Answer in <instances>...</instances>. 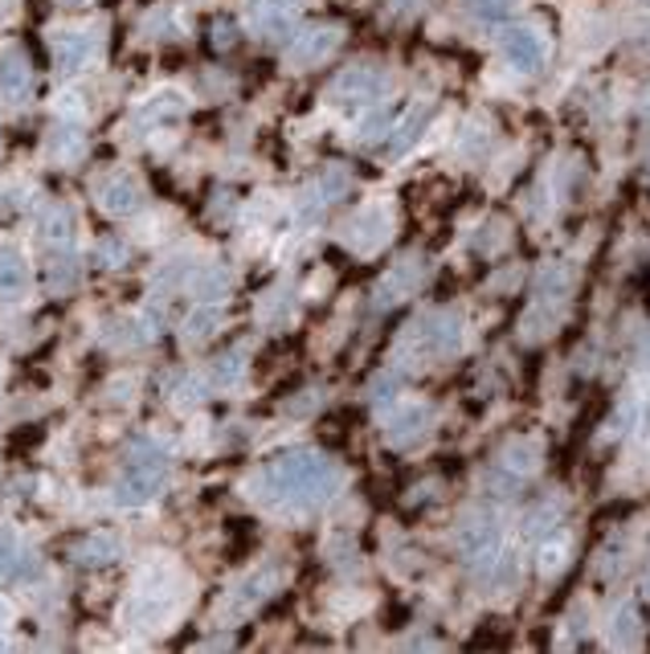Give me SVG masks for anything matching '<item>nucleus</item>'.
<instances>
[{
    "instance_id": "obj_1",
    "label": "nucleus",
    "mask_w": 650,
    "mask_h": 654,
    "mask_svg": "<svg viewBox=\"0 0 650 654\" xmlns=\"http://www.w3.org/2000/svg\"><path fill=\"white\" fill-rule=\"evenodd\" d=\"M262 483L274 499H299V503H319L336 491L339 471L315 450H286L262 471Z\"/></svg>"
},
{
    "instance_id": "obj_2",
    "label": "nucleus",
    "mask_w": 650,
    "mask_h": 654,
    "mask_svg": "<svg viewBox=\"0 0 650 654\" xmlns=\"http://www.w3.org/2000/svg\"><path fill=\"white\" fill-rule=\"evenodd\" d=\"M169 487V450L156 438H140L123 458V471H119L115 499L123 508H143L152 503Z\"/></svg>"
},
{
    "instance_id": "obj_3",
    "label": "nucleus",
    "mask_w": 650,
    "mask_h": 654,
    "mask_svg": "<svg viewBox=\"0 0 650 654\" xmlns=\"http://www.w3.org/2000/svg\"><path fill=\"white\" fill-rule=\"evenodd\" d=\"M458 344H463V324L446 311H434V315H426V319H417V324L409 327V336H405V348H414L417 360L450 356V352H458Z\"/></svg>"
},
{
    "instance_id": "obj_4",
    "label": "nucleus",
    "mask_w": 650,
    "mask_h": 654,
    "mask_svg": "<svg viewBox=\"0 0 650 654\" xmlns=\"http://www.w3.org/2000/svg\"><path fill=\"white\" fill-rule=\"evenodd\" d=\"M74 229H79V217H74L70 205H50V210L41 213V225H38L41 249H45L58 266H65L70 254H74Z\"/></svg>"
},
{
    "instance_id": "obj_5",
    "label": "nucleus",
    "mask_w": 650,
    "mask_h": 654,
    "mask_svg": "<svg viewBox=\"0 0 650 654\" xmlns=\"http://www.w3.org/2000/svg\"><path fill=\"white\" fill-rule=\"evenodd\" d=\"M246 29L262 41H286L295 33V13H291V4H283V0H250Z\"/></svg>"
},
{
    "instance_id": "obj_6",
    "label": "nucleus",
    "mask_w": 650,
    "mask_h": 654,
    "mask_svg": "<svg viewBox=\"0 0 650 654\" xmlns=\"http://www.w3.org/2000/svg\"><path fill=\"white\" fill-rule=\"evenodd\" d=\"M389 91V79L380 74V70H373V65H352V70H344L336 79V86H332V99H339V103H377L380 94Z\"/></svg>"
},
{
    "instance_id": "obj_7",
    "label": "nucleus",
    "mask_w": 650,
    "mask_h": 654,
    "mask_svg": "<svg viewBox=\"0 0 650 654\" xmlns=\"http://www.w3.org/2000/svg\"><path fill=\"white\" fill-rule=\"evenodd\" d=\"M99 210L111 213V217H131V213L143 210V184L131 176V172H115L99 184Z\"/></svg>"
},
{
    "instance_id": "obj_8",
    "label": "nucleus",
    "mask_w": 650,
    "mask_h": 654,
    "mask_svg": "<svg viewBox=\"0 0 650 654\" xmlns=\"http://www.w3.org/2000/svg\"><path fill=\"white\" fill-rule=\"evenodd\" d=\"M33 94V65L21 45H9L0 53V99L4 103H26Z\"/></svg>"
},
{
    "instance_id": "obj_9",
    "label": "nucleus",
    "mask_w": 650,
    "mask_h": 654,
    "mask_svg": "<svg viewBox=\"0 0 650 654\" xmlns=\"http://www.w3.org/2000/svg\"><path fill=\"white\" fill-rule=\"evenodd\" d=\"M499 549H504V537H499V528L491 520H479V523H467V532H463V552H467L470 564H479L483 573L499 561Z\"/></svg>"
},
{
    "instance_id": "obj_10",
    "label": "nucleus",
    "mask_w": 650,
    "mask_h": 654,
    "mask_svg": "<svg viewBox=\"0 0 650 654\" xmlns=\"http://www.w3.org/2000/svg\"><path fill=\"white\" fill-rule=\"evenodd\" d=\"M545 53H548V45L536 29L520 25L504 33V58H508L516 70H536V65L545 62Z\"/></svg>"
},
{
    "instance_id": "obj_11",
    "label": "nucleus",
    "mask_w": 650,
    "mask_h": 654,
    "mask_svg": "<svg viewBox=\"0 0 650 654\" xmlns=\"http://www.w3.org/2000/svg\"><path fill=\"white\" fill-rule=\"evenodd\" d=\"M38 573V556L17 540L13 528H0V576L9 581H26Z\"/></svg>"
},
{
    "instance_id": "obj_12",
    "label": "nucleus",
    "mask_w": 650,
    "mask_h": 654,
    "mask_svg": "<svg viewBox=\"0 0 650 654\" xmlns=\"http://www.w3.org/2000/svg\"><path fill=\"white\" fill-rule=\"evenodd\" d=\"M426 426H429V406H422V401H405V406H397L389 413L385 433H389L393 446H405V442H414V438H422Z\"/></svg>"
},
{
    "instance_id": "obj_13",
    "label": "nucleus",
    "mask_w": 650,
    "mask_h": 654,
    "mask_svg": "<svg viewBox=\"0 0 650 654\" xmlns=\"http://www.w3.org/2000/svg\"><path fill=\"white\" fill-rule=\"evenodd\" d=\"M29 290V266H26V254L13 246L0 249V299L13 303L21 299Z\"/></svg>"
},
{
    "instance_id": "obj_14",
    "label": "nucleus",
    "mask_w": 650,
    "mask_h": 654,
    "mask_svg": "<svg viewBox=\"0 0 650 654\" xmlns=\"http://www.w3.org/2000/svg\"><path fill=\"white\" fill-rule=\"evenodd\" d=\"M336 45H339V29H312V33H303V38L291 45V62L315 65V62H324L327 53H336Z\"/></svg>"
},
{
    "instance_id": "obj_15",
    "label": "nucleus",
    "mask_w": 650,
    "mask_h": 654,
    "mask_svg": "<svg viewBox=\"0 0 650 654\" xmlns=\"http://www.w3.org/2000/svg\"><path fill=\"white\" fill-rule=\"evenodd\" d=\"M385 237H389V213L380 210H365L348 225V242L356 249H377Z\"/></svg>"
},
{
    "instance_id": "obj_16",
    "label": "nucleus",
    "mask_w": 650,
    "mask_h": 654,
    "mask_svg": "<svg viewBox=\"0 0 650 654\" xmlns=\"http://www.w3.org/2000/svg\"><path fill=\"white\" fill-rule=\"evenodd\" d=\"M53 58H58V70H82V65L94 58V38L91 33H62L58 45H53Z\"/></svg>"
},
{
    "instance_id": "obj_17",
    "label": "nucleus",
    "mask_w": 650,
    "mask_h": 654,
    "mask_svg": "<svg viewBox=\"0 0 650 654\" xmlns=\"http://www.w3.org/2000/svg\"><path fill=\"white\" fill-rule=\"evenodd\" d=\"M184 115V94L181 91H156L148 103L140 106V115L143 123H172V119H181Z\"/></svg>"
},
{
    "instance_id": "obj_18",
    "label": "nucleus",
    "mask_w": 650,
    "mask_h": 654,
    "mask_svg": "<svg viewBox=\"0 0 650 654\" xmlns=\"http://www.w3.org/2000/svg\"><path fill=\"white\" fill-rule=\"evenodd\" d=\"M417 283H422V270H417V262H402V266H397V270H393V275L380 283L377 295H380V303H393L397 295H409Z\"/></svg>"
},
{
    "instance_id": "obj_19",
    "label": "nucleus",
    "mask_w": 650,
    "mask_h": 654,
    "mask_svg": "<svg viewBox=\"0 0 650 654\" xmlns=\"http://www.w3.org/2000/svg\"><path fill=\"white\" fill-rule=\"evenodd\" d=\"M217 324H222V307H217V303H201V307H196L193 315H189V340H205V336H213V331H217Z\"/></svg>"
},
{
    "instance_id": "obj_20",
    "label": "nucleus",
    "mask_w": 650,
    "mask_h": 654,
    "mask_svg": "<svg viewBox=\"0 0 650 654\" xmlns=\"http://www.w3.org/2000/svg\"><path fill=\"white\" fill-rule=\"evenodd\" d=\"M225 287H230V278H225V270H217V266H205L201 275H196V283H193V290L201 295V299H222L225 295Z\"/></svg>"
},
{
    "instance_id": "obj_21",
    "label": "nucleus",
    "mask_w": 650,
    "mask_h": 654,
    "mask_svg": "<svg viewBox=\"0 0 650 654\" xmlns=\"http://www.w3.org/2000/svg\"><path fill=\"white\" fill-rule=\"evenodd\" d=\"M242 360H246V352H230V356H222V360H217V365H213V380H217V385H234L237 377H242Z\"/></svg>"
},
{
    "instance_id": "obj_22",
    "label": "nucleus",
    "mask_w": 650,
    "mask_h": 654,
    "mask_svg": "<svg viewBox=\"0 0 650 654\" xmlns=\"http://www.w3.org/2000/svg\"><path fill=\"white\" fill-rule=\"evenodd\" d=\"M429 119V111H417V119L409 115L405 119V127H397L393 131V135H397V140H393V152H402V147H409L417 140V131H422V123H426Z\"/></svg>"
},
{
    "instance_id": "obj_23",
    "label": "nucleus",
    "mask_w": 650,
    "mask_h": 654,
    "mask_svg": "<svg viewBox=\"0 0 650 654\" xmlns=\"http://www.w3.org/2000/svg\"><path fill=\"white\" fill-rule=\"evenodd\" d=\"M115 540H106V537H94L91 544H87V549H82V556H99V561L94 564H103V561H111V556H115Z\"/></svg>"
},
{
    "instance_id": "obj_24",
    "label": "nucleus",
    "mask_w": 650,
    "mask_h": 654,
    "mask_svg": "<svg viewBox=\"0 0 650 654\" xmlns=\"http://www.w3.org/2000/svg\"><path fill=\"white\" fill-rule=\"evenodd\" d=\"M540 569H545V573H560V569H565V549H560V544L540 549Z\"/></svg>"
},
{
    "instance_id": "obj_25",
    "label": "nucleus",
    "mask_w": 650,
    "mask_h": 654,
    "mask_svg": "<svg viewBox=\"0 0 650 654\" xmlns=\"http://www.w3.org/2000/svg\"><path fill=\"white\" fill-rule=\"evenodd\" d=\"M470 9L483 17H504L511 9V0H470Z\"/></svg>"
},
{
    "instance_id": "obj_26",
    "label": "nucleus",
    "mask_w": 650,
    "mask_h": 654,
    "mask_svg": "<svg viewBox=\"0 0 650 654\" xmlns=\"http://www.w3.org/2000/svg\"><path fill=\"white\" fill-rule=\"evenodd\" d=\"M99 258H103L106 266H119V262H128V246H123V242H103V246H99Z\"/></svg>"
},
{
    "instance_id": "obj_27",
    "label": "nucleus",
    "mask_w": 650,
    "mask_h": 654,
    "mask_svg": "<svg viewBox=\"0 0 650 654\" xmlns=\"http://www.w3.org/2000/svg\"><path fill=\"white\" fill-rule=\"evenodd\" d=\"M630 626H634V610H630V605H626L622 614H618V642H634V634H630Z\"/></svg>"
},
{
    "instance_id": "obj_28",
    "label": "nucleus",
    "mask_w": 650,
    "mask_h": 654,
    "mask_svg": "<svg viewBox=\"0 0 650 654\" xmlns=\"http://www.w3.org/2000/svg\"><path fill=\"white\" fill-rule=\"evenodd\" d=\"M9 617H13V605L4 602V597H0V630L9 626Z\"/></svg>"
},
{
    "instance_id": "obj_29",
    "label": "nucleus",
    "mask_w": 650,
    "mask_h": 654,
    "mask_svg": "<svg viewBox=\"0 0 650 654\" xmlns=\"http://www.w3.org/2000/svg\"><path fill=\"white\" fill-rule=\"evenodd\" d=\"M642 421H647V426H650V409H647V418H642Z\"/></svg>"
},
{
    "instance_id": "obj_30",
    "label": "nucleus",
    "mask_w": 650,
    "mask_h": 654,
    "mask_svg": "<svg viewBox=\"0 0 650 654\" xmlns=\"http://www.w3.org/2000/svg\"><path fill=\"white\" fill-rule=\"evenodd\" d=\"M0 651H4V638H0Z\"/></svg>"
},
{
    "instance_id": "obj_31",
    "label": "nucleus",
    "mask_w": 650,
    "mask_h": 654,
    "mask_svg": "<svg viewBox=\"0 0 650 654\" xmlns=\"http://www.w3.org/2000/svg\"><path fill=\"white\" fill-rule=\"evenodd\" d=\"M70 4H82V0H70Z\"/></svg>"
}]
</instances>
